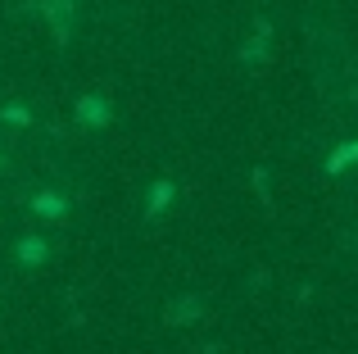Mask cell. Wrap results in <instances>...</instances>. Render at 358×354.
<instances>
[{"mask_svg":"<svg viewBox=\"0 0 358 354\" xmlns=\"http://www.w3.org/2000/svg\"><path fill=\"white\" fill-rule=\"evenodd\" d=\"M36 213H45V218H59V200H55V195H45V200H36Z\"/></svg>","mask_w":358,"mask_h":354,"instance_id":"obj_2","label":"cell"},{"mask_svg":"<svg viewBox=\"0 0 358 354\" xmlns=\"http://www.w3.org/2000/svg\"><path fill=\"white\" fill-rule=\"evenodd\" d=\"M18 255H23V264H36V259H45V241L27 236V241H23V250H18Z\"/></svg>","mask_w":358,"mask_h":354,"instance_id":"obj_1","label":"cell"}]
</instances>
